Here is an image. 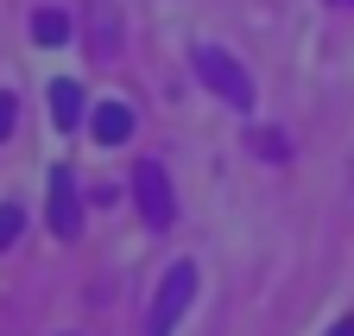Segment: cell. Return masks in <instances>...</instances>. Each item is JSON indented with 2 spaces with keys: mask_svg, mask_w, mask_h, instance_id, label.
Listing matches in <instances>:
<instances>
[{
  "mask_svg": "<svg viewBox=\"0 0 354 336\" xmlns=\"http://www.w3.org/2000/svg\"><path fill=\"white\" fill-rule=\"evenodd\" d=\"M196 82H203V89H215L221 102H234V108H253V76L221 51V45H203V51H196Z\"/></svg>",
  "mask_w": 354,
  "mask_h": 336,
  "instance_id": "cell-1",
  "label": "cell"
},
{
  "mask_svg": "<svg viewBox=\"0 0 354 336\" xmlns=\"http://www.w3.org/2000/svg\"><path fill=\"white\" fill-rule=\"evenodd\" d=\"M196 299V267L177 260L165 279H158V299H152V317H146V336H171L177 317H184V305Z\"/></svg>",
  "mask_w": 354,
  "mask_h": 336,
  "instance_id": "cell-2",
  "label": "cell"
},
{
  "mask_svg": "<svg viewBox=\"0 0 354 336\" xmlns=\"http://www.w3.org/2000/svg\"><path fill=\"white\" fill-rule=\"evenodd\" d=\"M44 222H51V235H64V241L82 235V197H76V172L70 165H51V178H44Z\"/></svg>",
  "mask_w": 354,
  "mask_h": 336,
  "instance_id": "cell-3",
  "label": "cell"
},
{
  "mask_svg": "<svg viewBox=\"0 0 354 336\" xmlns=\"http://www.w3.org/2000/svg\"><path fill=\"white\" fill-rule=\"evenodd\" d=\"M133 197H140V209H146V222L152 229H171L177 222V197H171V178H165V165H133Z\"/></svg>",
  "mask_w": 354,
  "mask_h": 336,
  "instance_id": "cell-4",
  "label": "cell"
},
{
  "mask_svg": "<svg viewBox=\"0 0 354 336\" xmlns=\"http://www.w3.org/2000/svg\"><path fill=\"white\" fill-rule=\"evenodd\" d=\"M88 134H95L102 146H127L133 140V108L127 102H102L95 114H88Z\"/></svg>",
  "mask_w": 354,
  "mask_h": 336,
  "instance_id": "cell-5",
  "label": "cell"
},
{
  "mask_svg": "<svg viewBox=\"0 0 354 336\" xmlns=\"http://www.w3.org/2000/svg\"><path fill=\"white\" fill-rule=\"evenodd\" d=\"M51 121H57V127H76V121H82V89H76L70 76L51 82Z\"/></svg>",
  "mask_w": 354,
  "mask_h": 336,
  "instance_id": "cell-6",
  "label": "cell"
},
{
  "mask_svg": "<svg viewBox=\"0 0 354 336\" xmlns=\"http://www.w3.org/2000/svg\"><path fill=\"white\" fill-rule=\"evenodd\" d=\"M32 38H38V45H64V38H70V19H64L57 7H44V13L32 19Z\"/></svg>",
  "mask_w": 354,
  "mask_h": 336,
  "instance_id": "cell-7",
  "label": "cell"
},
{
  "mask_svg": "<svg viewBox=\"0 0 354 336\" xmlns=\"http://www.w3.org/2000/svg\"><path fill=\"white\" fill-rule=\"evenodd\" d=\"M19 222H26L19 209H13V203H0V254H7V247L19 241Z\"/></svg>",
  "mask_w": 354,
  "mask_h": 336,
  "instance_id": "cell-8",
  "label": "cell"
},
{
  "mask_svg": "<svg viewBox=\"0 0 354 336\" xmlns=\"http://www.w3.org/2000/svg\"><path fill=\"white\" fill-rule=\"evenodd\" d=\"M247 140H253V152H266V159H285V152H291L279 134H247Z\"/></svg>",
  "mask_w": 354,
  "mask_h": 336,
  "instance_id": "cell-9",
  "label": "cell"
},
{
  "mask_svg": "<svg viewBox=\"0 0 354 336\" xmlns=\"http://www.w3.org/2000/svg\"><path fill=\"white\" fill-rule=\"evenodd\" d=\"M13 114H19V102H13L7 89H0V140H7V134H13Z\"/></svg>",
  "mask_w": 354,
  "mask_h": 336,
  "instance_id": "cell-10",
  "label": "cell"
},
{
  "mask_svg": "<svg viewBox=\"0 0 354 336\" xmlns=\"http://www.w3.org/2000/svg\"><path fill=\"white\" fill-rule=\"evenodd\" d=\"M329 336H354V317H342V324H335V330H329Z\"/></svg>",
  "mask_w": 354,
  "mask_h": 336,
  "instance_id": "cell-11",
  "label": "cell"
}]
</instances>
